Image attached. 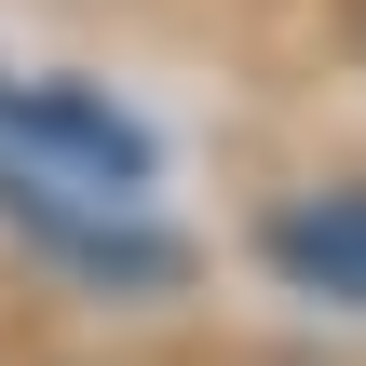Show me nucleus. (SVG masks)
I'll use <instances>...</instances> for the list:
<instances>
[{
    "instance_id": "f03ea898",
    "label": "nucleus",
    "mask_w": 366,
    "mask_h": 366,
    "mask_svg": "<svg viewBox=\"0 0 366 366\" xmlns=\"http://www.w3.org/2000/svg\"><path fill=\"white\" fill-rule=\"evenodd\" d=\"M272 272L312 285V299H366V190L285 204V217H272Z\"/></svg>"
},
{
    "instance_id": "7ed1b4c3",
    "label": "nucleus",
    "mask_w": 366,
    "mask_h": 366,
    "mask_svg": "<svg viewBox=\"0 0 366 366\" xmlns=\"http://www.w3.org/2000/svg\"><path fill=\"white\" fill-rule=\"evenodd\" d=\"M340 27H353V54H366V0H340Z\"/></svg>"
},
{
    "instance_id": "f257e3e1",
    "label": "nucleus",
    "mask_w": 366,
    "mask_h": 366,
    "mask_svg": "<svg viewBox=\"0 0 366 366\" xmlns=\"http://www.w3.org/2000/svg\"><path fill=\"white\" fill-rule=\"evenodd\" d=\"M0 136H27V163L54 177H95V190H149V136L109 109V95H81V81H27V68H0Z\"/></svg>"
}]
</instances>
